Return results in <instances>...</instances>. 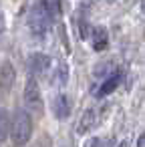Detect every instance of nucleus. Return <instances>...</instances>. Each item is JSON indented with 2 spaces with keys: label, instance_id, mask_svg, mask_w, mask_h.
I'll use <instances>...</instances> for the list:
<instances>
[{
  "label": "nucleus",
  "instance_id": "nucleus-1",
  "mask_svg": "<svg viewBox=\"0 0 145 147\" xmlns=\"http://www.w3.org/2000/svg\"><path fill=\"white\" fill-rule=\"evenodd\" d=\"M12 143L16 147H22L30 141L32 137V117L24 111V109H16L10 117V131H8Z\"/></svg>",
  "mask_w": 145,
  "mask_h": 147
},
{
  "label": "nucleus",
  "instance_id": "nucleus-2",
  "mask_svg": "<svg viewBox=\"0 0 145 147\" xmlns=\"http://www.w3.org/2000/svg\"><path fill=\"white\" fill-rule=\"evenodd\" d=\"M24 111L30 115H36L40 117L42 111H45V101H42V93H40V87H38V81L28 77L26 79V85H24Z\"/></svg>",
  "mask_w": 145,
  "mask_h": 147
},
{
  "label": "nucleus",
  "instance_id": "nucleus-3",
  "mask_svg": "<svg viewBox=\"0 0 145 147\" xmlns=\"http://www.w3.org/2000/svg\"><path fill=\"white\" fill-rule=\"evenodd\" d=\"M49 24H51V18L47 16L45 8H42L40 4L32 6L30 12H28V26H30L32 34H36V36H45L47 30H49Z\"/></svg>",
  "mask_w": 145,
  "mask_h": 147
},
{
  "label": "nucleus",
  "instance_id": "nucleus-4",
  "mask_svg": "<svg viewBox=\"0 0 145 147\" xmlns=\"http://www.w3.org/2000/svg\"><path fill=\"white\" fill-rule=\"evenodd\" d=\"M53 67V61L49 55L45 53H32L28 57V69H30V77L32 79H38V77H47L49 71Z\"/></svg>",
  "mask_w": 145,
  "mask_h": 147
},
{
  "label": "nucleus",
  "instance_id": "nucleus-5",
  "mask_svg": "<svg viewBox=\"0 0 145 147\" xmlns=\"http://www.w3.org/2000/svg\"><path fill=\"white\" fill-rule=\"evenodd\" d=\"M99 119H101V109H99V107L87 109V111L83 113L81 121H79V127H77L79 135H85V133H89L91 129H95L97 123H99Z\"/></svg>",
  "mask_w": 145,
  "mask_h": 147
},
{
  "label": "nucleus",
  "instance_id": "nucleus-6",
  "mask_svg": "<svg viewBox=\"0 0 145 147\" xmlns=\"http://www.w3.org/2000/svg\"><path fill=\"white\" fill-rule=\"evenodd\" d=\"M14 81H16V71L14 67L6 61L2 67H0V93L8 95L14 87Z\"/></svg>",
  "mask_w": 145,
  "mask_h": 147
},
{
  "label": "nucleus",
  "instance_id": "nucleus-7",
  "mask_svg": "<svg viewBox=\"0 0 145 147\" xmlns=\"http://www.w3.org/2000/svg\"><path fill=\"white\" fill-rule=\"evenodd\" d=\"M119 83H121V73H119V71H113L111 75H107V77H105V81H103V83H101V87L97 89V97L101 99V97L111 95V93L119 87Z\"/></svg>",
  "mask_w": 145,
  "mask_h": 147
},
{
  "label": "nucleus",
  "instance_id": "nucleus-8",
  "mask_svg": "<svg viewBox=\"0 0 145 147\" xmlns=\"http://www.w3.org/2000/svg\"><path fill=\"white\" fill-rule=\"evenodd\" d=\"M91 42H93V49L95 51H105L107 45H109V32L105 26H95L93 32H91Z\"/></svg>",
  "mask_w": 145,
  "mask_h": 147
},
{
  "label": "nucleus",
  "instance_id": "nucleus-9",
  "mask_svg": "<svg viewBox=\"0 0 145 147\" xmlns=\"http://www.w3.org/2000/svg\"><path fill=\"white\" fill-rule=\"evenodd\" d=\"M53 111H55V117L57 119H67L69 113H71V103L67 99L65 93H59L57 99H55V105H53Z\"/></svg>",
  "mask_w": 145,
  "mask_h": 147
},
{
  "label": "nucleus",
  "instance_id": "nucleus-10",
  "mask_svg": "<svg viewBox=\"0 0 145 147\" xmlns=\"http://www.w3.org/2000/svg\"><path fill=\"white\" fill-rule=\"evenodd\" d=\"M8 131H10V115H8L6 109L0 107V143L6 141Z\"/></svg>",
  "mask_w": 145,
  "mask_h": 147
},
{
  "label": "nucleus",
  "instance_id": "nucleus-11",
  "mask_svg": "<svg viewBox=\"0 0 145 147\" xmlns=\"http://www.w3.org/2000/svg\"><path fill=\"white\" fill-rule=\"evenodd\" d=\"M40 6L45 8V12H47V16H49L51 20L61 14V0H42Z\"/></svg>",
  "mask_w": 145,
  "mask_h": 147
},
{
  "label": "nucleus",
  "instance_id": "nucleus-12",
  "mask_svg": "<svg viewBox=\"0 0 145 147\" xmlns=\"http://www.w3.org/2000/svg\"><path fill=\"white\" fill-rule=\"evenodd\" d=\"M67 79H69V69H67L65 63H59V69H57V85L63 87L67 83Z\"/></svg>",
  "mask_w": 145,
  "mask_h": 147
},
{
  "label": "nucleus",
  "instance_id": "nucleus-13",
  "mask_svg": "<svg viewBox=\"0 0 145 147\" xmlns=\"http://www.w3.org/2000/svg\"><path fill=\"white\" fill-rule=\"evenodd\" d=\"M87 147H111V145H109L107 139H99V137H95V139H91V141L87 143Z\"/></svg>",
  "mask_w": 145,
  "mask_h": 147
},
{
  "label": "nucleus",
  "instance_id": "nucleus-14",
  "mask_svg": "<svg viewBox=\"0 0 145 147\" xmlns=\"http://www.w3.org/2000/svg\"><path fill=\"white\" fill-rule=\"evenodd\" d=\"M6 28V18H4V12H0V32H4Z\"/></svg>",
  "mask_w": 145,
  "mask_h": 147
},
{
  "label": "nucleus",
  "instance_id": "nucleus-15",
  "mask_svg": "<svg viewBox=\"0 0 145 147\" xmlns=\"http://www.w3.org/2000/svg\"><path fill=\"white\" fill-rule=\"evenodd\" d=\"M137 147H145V133L139 135V139H137Z\"/></svg>",
  "mask_w": 145,
  "mask_h": 147
},
{
  "label": "nucleus",
  "instance_id": "nucleus-16",
  "mask_svg": "<svg viewBox=\"0 0 145 147\" xmlns=\"http://www.w3.org/2000/svg\"><path fill=\"white\" fill-rule=\"evenodd\" d=\"M117 147H129V139H123V141H121Z\"/></svg>",
  "mask_w": 145,
  "mask_h": 147
},
{
  "label": "nucleus",
  "instance_id": "nucleus-17",
  "mask_svg": "<svg viewBox=\"0 0 145 147\" xmlns=\"http://www.w3.org/2000/svg\"><path fill=\"white\" fill-rule=\"evenodd\" d=\"M143 12H145V0H143Z\"/></svg>",
  "mask_w": 145,
  "mask_h": 147
},
{
  "label": "nucleus",
  "instance_id": "nucleus-18",
  "mask_svg": "<svg viewBox=\"0 0 145 147\" xmlns=\"http://www.w3.org/2000/svg\"><path fill=\"white\" fill-rule=\"evenodd\" d=\"M107 2H115V0H107Z\"/></svg>",
  "mask_w": 145,
  "mask_h": 147
}]
</instances>
